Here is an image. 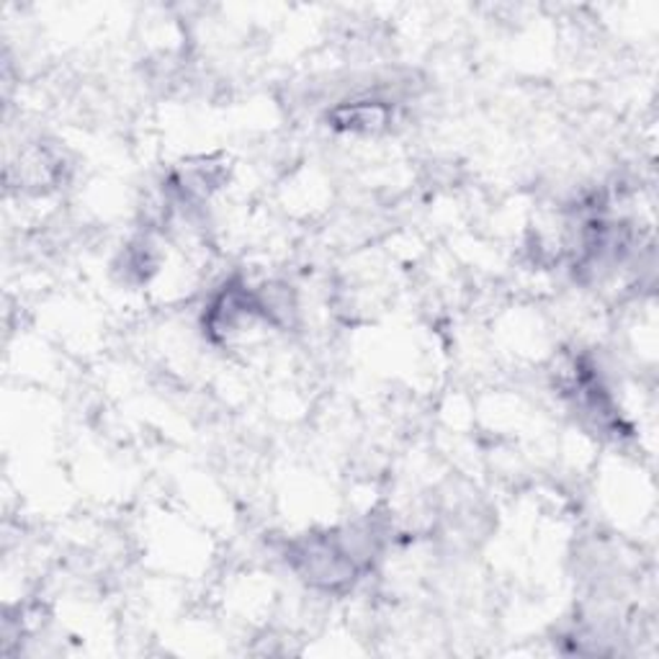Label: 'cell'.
Listing matches in <instances>:
<instances>
[{
	"mask_svg": "<svg viewBox=\"0 0 659 659\" xmlns=\"http://www.w3.org/2000/svg\"><path fill=\"white\" fill-rule=\"evenodd\" d=\"M330 119L335 121L337 129H348V131H378L384 129L392 119L390 106L384 101H353V104H343L330 114Z\"/></svg>",
	"mask_w": 659,
	"mask_h": 659,
	"instance_id": "1",
	"label": "cell"
}]
</instances>
